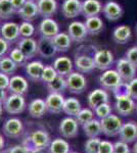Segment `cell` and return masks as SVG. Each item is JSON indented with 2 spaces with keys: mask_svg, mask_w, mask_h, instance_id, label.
I'll use <instances>...</instances> for the list:
<instances>
[{
  "mask_svg": "<svg viewBox=\"0 0 137 153\" xmlns=\"http://www.w3.org/2000/svg\"><path fill=\"white\" fill-rule=\"evenodd\" d=\"M51 143L50 136L45 130H36L32 132L24 141V145L29 148L31 152L44 151Z\"/></svg>",
  "mask_w": 137,
  "mask_h": 153,
  "instance_id": "obj_1",
  "label": "cell"
},
{
  "mask_svg": "<svg viewBox=\"0 0 137 153\" xmlns=\"http://www.w3.org/2000/svg\"><path fill=\"white\" fill-rule=\"evenodd\" d=\"M98 82L103 89L114 92L124 81L122 80V78L119 75L118 71H117V70H111V68H109V70L104 71L101 74L98 79Z\"/></svg>",
  "mask_w": 137,
  "mask_h": 153,
  "instance_id": "obj_2",
  "label": "cell"
},
{
  "mask_svg": "<svg viewBox=\"0 0 137 153\" xmlns=\"http://www.w3.org/2000/svg\"><path fill=\"white\" fill-rule=\"evenodd\" d=\"M115 97H116V103H115L116 111L122 117L130 115L136 109V104L134 102V99L128 94L116 95Z\"/></svg>",
  "mask_w": 137,
  "mask_h": 153,
  "instance_id": "obj_3",
  "label": "cell"
},
{
  "mask_svg": "<svg viewBox=\"0 0 137 153\" xmlns=\"http://www.w3.org/2000/svg\"><path fill=\"white\" fill-rule=\"evenodd\" d=\"M100 124L103 133L108 137H115V136L119 135L122 126H123L121 118L115 114H112V113L109 117L101 118Z\"/></svg>",
  "mask_w": 137,
  "mask_h": 153,
  "instance_id": "obj_4",
  "label": "cell"
},
{
  "mask_svg": "<svg viewBox=\"0 0 137 153\" xmlns=\"http://www.w3.org/2000/svg\"><path fill=\"white\" fill-rule=\"evenodd\" d=\"M66 79L69 91L73 94H81L86 90L87 81L80 71H72Z\"/></svg>",
  "mask_w": 137,
  "mask_h": 153,
  "instance_id": "obj_5",
  "label": "cell"
},
{
  "mask_svg": "<svg viewBox=\"0 0 137 153\" xmlns=\"http://www.w3.org/2000/svg\"><path fill=\"white\" fill-rule=\"evenodd\" d=\"M26 100L23 95L10 94L3 103L4 110L8 114H21L26 108Z\"/></svg>",
  "mask_w": 137,
  "mask_h": 153,
  "instance_id": "obj_6",
  "label": "cell"
},
{
  "mask_svg": "<svg viewBox=\"0 0 137 153\" xmlns=\"http://www.w3.org/2000/svg\"><path fill=\"white\" fill-rule=\"evenodd\" d=\"M2 131H3V134L8 138H11V139L19 138L24 133L23 122L16 117L8 118L3 124Z\"/></svg>",
  "mask_w": 137,
  "mask_h": 153,
  "instance_id": "obj_7",
  "label": "cell"
},
{
  "mask_svg": "<svg viewBox=\"0 0 137 153\" xmlns=\"http://www.w3.org/2000/svg\"><path fill=\"white\" fill-rule=\"evenodd\" d=\"M0 35L4 40H6L9 44L19 40V25L13 22H6L2 24L0 27Z\"/></svg>",
  "mask_w": 137,
  "mask_h": 153,
  "instance_id": "obj_8",
  "label": "cell"
},
{
  "mask_svg": "<svg viewBox=\"0 0 137 153\" xmlns=\"http://www.w3.org/2000/svg\"><path fill=\"white\" fill-rule=\"evenodd\" d=\"M116 70L119 73L122 80L126 83L132 81L136 76V66H134L126 58H121L117 61Z\"/></svg>",
  "mask_w": 137,
  "mask_h": 153,
  "instance_id": "obj_9",
  "label": "cell"
},
{
  "mask_svg": "<svg viewBox=\"0 0 137 153\" xmlns=\"http://www.w3.org/2000/svg\"><path fill=\"white\" fill-rule=\"evenodd\" d=\"M78 130H79V124L76 120V118L73 117H68L64 118L59 124L58 131L61 133V135L64 138L67 139H71V138H75L78 135Z\"/></svg>",
  "mask_w": 137,
  "mask_h": 153,
  "instance_id": "obj_10",
  "label": "cell"
},
{
  "mask_svg": "<svg viewBox=\"0 0 137 153\" xmlns=\"http://www.w3.org/2000/svg\"><path fill=\"white\" fill-rule=\"evenodd\" d=\"M94 65L95 68L99 71H106L109 70L114 63V55L109 50L101 49L96 51L93 56Z\"/></svg>",
  "mask_w": 137,
  "mask_h": 153,
  "instance_id": "obj_11",
  "label": "cell"
},
{
  "mask_svg": "<svg viewBox=\"0 0 137 153\" xmlns=\"http://www.w3.org/2000/svg\"><path fill=\"white\" fill-rule=\"evenodd\" d=\"M17 47L21 49V51L26 56L27 61L35 57L37 53H38V45H37V41L32 37L29 38H24L22 37L17 42Z\"/></svg>",
  "mask_w": 137,
  "mask_h": 153,
  "instance_id": "obj_12",
  "label": "cell"
},
{
  "mask_svg": "<svg viewBox=\"0 0 137 153\" xmlns=\"http://www.w3.org/2000/svg\"><path fill=\"white\" fill-rule=\"evenodd\" d=\"M38 31L42 37L52 39L59 33V26L53 19L44 18L39 24Z\"/></svg>",
  "mask_w": 137,
  "mask_h": 153,
  "instance_id": "obj_13",
  "label": "cell"
},
{
  "mask_svg": "<svg viewBox=\"0 0 137 153\" xmlns=\"http://www.w3.org/2000/svg\"><path fill=\"white\" fill-rule=\"evenodd\" d=\"M64 100L66 99L61 93H49L45 99L47 111L54 114L61 113L63 111Z\"/></svg>",
  "mask_w": 137,
  "mask_h": 153,
  "instance_id": "obj_14",
  "label": "cell"
},
{
  "mask_svg": "<svg viewBox=\"0 0 137 153\" xmlns=\"http://www.w3.org/2000/svg\"><path fill=\"white\" fill-rule=\"evenodd\" d=\"M68 34L71 37L72 41L75 42H82L86 39L88 35V31L86 29V26L84 23L79 21L72 22L68 27Z\"/></svg>",
  "mask_w": 137,
  "mask_h": 153,
  "instance_id": "obj_15",
  "label": "cell"
},
{
  "mask_svg": "<svg viewBox=\"0 0 137 153\" xmlns=\"http://www.w3.org/2000/svg\"><path fill=\"white\" fill-rule=\"evenodd\" d=\"M44 66L45 65L40 60L30 61L25 65V73H26L29 80L33 81V82H40Z\"/></svg>",
  "mask_w": 137,
  "mask_h": 153,
  "instance_id": "obj_16",
  "label": "cell"
},
{
  "mask_svg": "<svg viewBox=\"0 0 137 153\" xmlns=\"http://www.w3.org/2000/svg\"><path fill=\"white\" fill-rule=\"evenodd\" d=\"M29 90V83L27 79L22 76H12L9 81L8 91L10 94L25 95Z\"/></svg>",
  "mask_w": 137,
  "mask_h": 153,
  "instance_id": "obj_17",
  "label": "cell"
},
{
  "mask_svg": "<svg viewBox=\"0 0 137 153\" xmlns=\"http://www.w3.org/2000/svg\"><path fill=\"white\" fill-rule=\"evenodd\" d=\"M61 13L67 19H74L82 13L80 0H64L61 4Z\"/></svg>",
  "mask_w": 137,
  "mask_h": 153,
  "instance_id": "obj_18",
  "label": "cell"
},
{
  "mask_svg": "<svg viewBox=\"0 0 137 153\" xmlns=\"http://www.w3.org/2000/svg\"><path fill=\"white\" fill-rule=\"evenodd\" d=\"M109 101V93L104 89H95L94 91L89 93L88 97H87L88 106L93 110L98 105L103 104V103H106Z\"/></svg>",
  "mask_w": 137,
  "mask_h": 153,
  "instance_id": "obj_19",
  "label": "cell"
},
{
  "mask_svg": "<svg viewBox=\"0 0 137 153\" xmlns=\"http://www.w3.org/2000/svg\"><path fill=\"white\" fill-rule=\"evenodd\" d=\"M123 8L119 3L115 1H108L103 6V13L111 22H116L123 16Z\"/></svg>",
  "mask_w": 137,
  "mask_h": 153,
  "instance_id": "obj_20",
  "label": "cell"
},
{
  "mask_svg": "<svg viewBox=\"0 0 137 153\" xmlns=\"http://www.w3.org/2000/svg\"><path fill=\"white\" fill-rule=\"evenodd\" d=\"M37 45H38V54L43 58H51L57 52L51 38H45L41 36V38L37 41Z\"/></svg>",
  "mask_w": 137,
  "mask_h": 153,
  "instance_id": "obj_21",
  "label": "cell"
},
{
  "mask_svg": "<svg viewBox=\"0 0 137 153\" xmlns=\"http://www.w3.org/2000/svg\"><path fill=\"white\" fill-rule=\"evenodd\" d=\"M23 21L33 22L37 16H39L38 5L36 1H26L25 5L16 12Z\"/></svg>",
  "mask_w": 137,
  "mask_h": 153,
  "instance_id": "obj_22",
  "label": "cell"
},
{
  "mask_svg": "<svg viewBox=\"0 0 137 153\" xmlns=\"http://www.w3.org/2000/svg\"><path fill=\"white\" fill-rule=\"evenodd\" d=\"M73 61L68 56H61L54 59L53 68L56 71L57 75L67 76L73 71Z\"/></svg>",
  "mask_w": 137,
  "mask_h": 153,
  "instance_id": "obj_23",
  "label": "cell"
},
{
  "mask_svg": "<svg viewBox=\"0 0 137 153\" xmlns=\"http://www.w3.org/2000/svg\"><path fill=\"white\" fill-rule=\"evenodd\" d=\"M74 65L77 71L82 74H89L95 68L93 57L89 55H79L75 58Z\"/></svg>",
  "mask_w": 137,
  "mask_h": 153,
  "instance_id": "obj_24",
  "label": "cell"
},
{
  "mask_svg": "<svg viewBox=\"0 0 137 153\" xmlns=\"http://www.w3.org/2000/svg\"><path fill=\"white\" fill-rule=\"evenodd\" d=\"M103 6L99 0H85L82 2V14L85 19L97 16L103 11Z\"/></svg>",
  "mask_w": 137,
  "mask_h": 153,
  "instance_id": "obj_25",
  "label": "cell"
},
{
  "mask_svg": "<svg viewBox=\"0 0 137 153\" xmlns=\"http://www.w3.org/2000/svg\"><path fill=\"white\" fill-rule=\"evenodd\" d=\"M39 16L42 18H51L57 10L56 0H37Z\"/></svg>",
  "mask_w": 137,
  "mask_h": 153,
  "instance_id": "obj_26",
  "label": "cell"
},
{
  "mask_svg": "<svg viewBox=\"0 0 137 153\" xmlns=\"http://www.w3.org/2000/svg\"><path fill=\"white\" fill-rule=\"evenodd\" d=\"M119 136H120L121 141L125 143H131L135 141L137 139V125L132 122L123 124Z\"/></svg>",
  "mask_w": 137,
  "mask_h": 153,
  "instance_id": "obj_27",
  "label": "cell"
},
{
  "mask_svg": "<svg viewBox=\"0 0 137 153\" xmlns=\"http://www.w3.org/2000/svg\"><path fill=\"white\" fill-rule=\"evenodd\" d=\"M28 111L29 114L34 118L43 117L47 111L45 100L41 99V98H37V99L32 100L28 106Z\"/></svg>",
  "mask_w": 137,
  "mask_h": 153,
  "instance_id": "obj_28",
  "label": "cell"
},
{
  "mask_svg": "<svg viewBox=\"0 0 137 153\" xmlns=\"http://www.w3.org/2000/svg\"><path fill=\"white\" fill-rule=\"evenodd\" d=\"M72 39L68 33L59 32L57 35L52 38V43L55 47L57 52H67L71 47Z\"/></svg>",
  "mask_w": 137,
  "mask_h": 153,
  "instance_id": "obj_29",
  "label": "cell"
},
{
  "mask_svg": "<svg viewBox=\"0 0 137 153\" xmlns=\"http://www.w3.org/2000/svg\"><path fill=\"white\" fill-rule=\"evenodd\" d=\"M132 31L131 28L126 25L117 27L113 32V39L118 44H126L131 39Z\"/></svg>",
  "mask_w": 137,
  "mask_h": 153,
  "instance_id": "obj_30",
  "label": "cell"
},
{
  "mask_svg": "<svg viewBox=\"0 0 137 153\" xmlns=\"http://www.w3.org/2000/svg\"><path fill=\"white\" fill-rule=\"evenodd\" d=\"M83 127L84 134L88 138H95L98 137L100 134H103V129H101L100 120L93 118L90 122L86 123L85 125L82 126Z\"/></svg>",
  "mask_w": 137,
  "mask_h": 153,
  "instance_id": "obj_31",
  "label": "cell"
},
{
  "mask_svg": "<svg viewBox=\"0 0 137 153\" xmlns=\"http://www.w3.org/2000/svg\"><path fill=\"white\" fill-rule=\"evenodd\" d=\"M85 26L90 35H98L103 30V22L99 16H91L87 18L85 21Z\"/></svg>",
  "mask_w": 137,
  "mask_h": 153,
  "instance_id": "obj_32",
  "label": "cell"
},
{
  "mask_svg": "<svg viewBox=\"0 0 137 153\" xmlns=\"http://www.w3.org/2000/svg\"><path fill=\"white\" fill-rule=\"evenodd\" d=\"M81 108V103L78 99L74 97H70L67 98L64 100V108L63 111L66 113L68 117H76L80 110Z\"/></svg>",
  "mask_w": 137,
  "mask_h": 153,
  "instance_id": "obj_33",
  "label": "cell"
},
{
  "mask_svg": "<svg viewBox=\"0 0 137 153\" xmlns=\"http://www.w3.org/2000/svg\"><path fill=\"white\" fill-rule=\"evenodd\" d=\"M47 89L50 93H63L68 89L67 79L63 76H57L52 82L47 84Z\"/></svg>",
  "mask_w": 137,
  "mask_h": 153,
  "instance_id": "obj_34",
  "label": "cell"
},
{
  "mask_svg": "<svg viewBox=\"0 0 137 153\" xmlns=\"http://www.w3.org/2000/svg\"><path fill=\"white\" fill-rule=\"evenodd\" d=\"M48 150L49 153H70V144L61 138H56L51 141Z\"/></svg>",
  "mask_w": 137,
  "mask_h": 153,
  "instance_id": "obj_35",
  "label": "cell"
},
{
  "mask_svg": "<svg viewBox=\"0 0 137 153\" xmlns=\"http://www.w3.org/2000/svg\"><path fill=\"white\" fill-rule=\"evenodd\" d=\"M17 68V65L9 56H4L0 59V73H3L7 76H13Z\"/></svg>",
  "mask_w": 137,
  "mask_h": 153,
  "instance_id": "obj_36",
  "label": "cell"
},
{
  "mask_svg": "<svg viewBox=\"0 0 137 153\" xmlns=\"http://www.w3.org/2000/svg\"><path fill=\"white\" fill-rule=\"evenodd\" d=\"M16 13L10 0H0V19H9Z\"/></svg>",
  "mask_w": 137,
  "mask_h": 153,
  "instance_id": "obj_37",
  "label": "cell"
},
{
  "mask_svg": "<svg viewBox=\"0 0 137 153\" xmlns=\"http://www.w3.org/2000/svg\"><path fill=\"white\" fill-rule=\"evenodd\" d=\"M75 118H76V120L78 122L79 125L83 126V125H85L86 123H88V122H90L91 120H93L94 113L90 108H82L80 110V112L75 117Z\"/></svg>",
  "mask_w": 137,
  "mask_h": 153,
  "instance_id": "obj_38",
  "label": "cell"
},
{
  "mask_svg": "<svg viewBox=\"0 0 137 153\" xmlns=\"http://www.w3.org/2000/svg\"><path fill=\"white\" fill-rule=\"evenodd\" d=\"M9 57L16 63L17 66H25L27 63L26 56L24 55V53L22 52L21 49L17 47V46L9 51Z\"/></svg>",
  "mask_w": 137,
  "mask_h": 153,
  "instance_id": "obj_39",
  "label": "cell"
},
{
  "mask_svg": "<svg viewBox=\"0 0 137 153\" xmlns=\"http://www.w3.org/2000/svg\"><path fill=\"white\" fill-rule=\"evenodd\" d=\"M57 76H58V75H57L56 71L54 70L53 65H45V66H44L43 73H42L41 81L47 85L48 83L52 82V81H53Z\"/></svg>",
  "mask_w": 137,
  "mask_h": 153,
  "instance_id": "obj_40",
  "label": "cell"
},
{
  "mask_svg": "<svg viewBox=\"0 0 137 153\" xmlns=\"http://www.w3.org/2000/svg\"><path fill=\"white\" fill-rule=\"evenodd\" d=\"M101 140L98 137L89 138L84 145V150L85 153H98V147L100 144Z\"/></svg>",
  "mask_w": 137,
  "mask_h": 153,
  "instance_id": "obj_41",
  "label": "cell"
},
{
  "mask_svg": "<svg viewBox=\"0 0 137 153\" xmlns=\"http://www.w3.org/2000/svg\"><path fill=\"white\" fill-rule=\"evenodd\" d=\"M34 33H35V27L32 25L31 22L24 21L23 23L19 24V34H21V37L29 38V37L33 36Z\"/></svg>",
  "mask_w": 137,
  "mask_h": 153,
  "instance_id": "obj_42",
  "label": "cell"
},
{
  "mask_svg": "<svg viewBox=\"0 0 137 153\" xmlns=\"http://www.w3.org/2000/svg\"><path fill=\"white\" fill-rule=\"evenodd\" d=\"M94 112H95V114L97 115V117L101 120V118H104V117H109V115L111 114L112 107H111V105H109V102L103 103V104L98 105L95 109H94Z\"/></svg>",
  "mask_w": 137,
  "mask_h": 153,
  "instance_id": "obj_43",
  "label": "cell"
},
{
  "mask_svg": "<svg viewBox=\"0 0 137 153\" xmlns=\"http://www.w3.org/2000/svg\"><path fill=\"white\" fill-rule=\"evenodd\" d=\"M126 59L137 68V46H132L126 51Z\"/></svg>",
  "mask_w": 137,
  "mask_h": 153,
  "instance_id": "obj_44",
  "label": "cell"
},
{
  "mask_svg": "<svg viewBox=\"0 0 137 153\" xmlns=\"http://www.w3.org/2000/svg\"><path fill=\"white\" fill-rule=\"evenodd\" d=\"M113 153H130L128 143L123 141H117L114 143V152Z\"/></svg>",
  "mask_w": 137,
  "mask_h": 153,
  "instance_id": "obj_45",
  "label": "cell"
},
{
  "mask_svg": "<svg viewBox=\"0 0 137 153\" xmlns=\"http://www.w3.org/2000/svg\"><path fill=\"white\" fill-rule=\"evenodd\" d=\"M114 144L109 141H100L98 147V153H113Z\"/></svg>",
  "mask_w": 137,
  "mask_h": 153,
  "instance_id": "obj_46",
  "label": "cell"
},
{
  "mask_svg": "<svg viewBox=\"0 0 137 153\" xmlns=\"http://www.w3.org/2000/svg\"><path fill=\"white\" fill-rule=\"evenodd\" d=\"M128 94L134 100H137V78L128 83Z\"/></svg>",
  "mask_w": 137,
  "mask_h": 153,
  "instance_id": "obj_47",
  "label": "cell"
},
{
  "mask_svg": "<svg viewBox=\"0 0 137 153\" xmlns=\"http://www.w3.org/2000/svg\"><path fill=\"white\" fill-rule=\"evenodd\" d=\"M6 153H31L28 147H26L25 145H16L13 147H10L9 149H7Z\"/></svg>",
  "mask_w": 137,
  "mask_h": 153,
  "instance_id": "obj_48",
  "label": "cell"
},
{
  "mask_svg": "<svg viewBox=\"0 0 137 153\" xmlns=\"http://www.w3.org/2000/svg\"><path fill=\"white\" fill-rule=\"evenodd\" d=\"M9 49V43L6 40H4L2 37H0V59L6 55Z\"/></svg>",
  "mask_w": 137,
  "mask_h": 153,
  "instance_id": "obj_49",
  "label": "cell"
},
{
  "mask_svg": "<svg viewBox=\"0 0 137 153\" xmlns=\"http://www.w3.org/2000/svg\"><path fill=\"white\" fill-rule=\"evenodd\" d=\"M9 81H10L9 76H7L3 73H0V89H3V90L8 89Z\"/></svg>",
  "mask_w": 137,
  "mask_h": 153,
  "instance_id": "obj_50",
  "label": "cell"
},
{
  "mask_svg": "<svg viewBox=\"0 0 137 153\" xmlns=\"http://www.w3.org/2000/svg\"><path fill=\"white\" fill-rule=\"evenodd\" d=\"M10 1H11V3H12V6L14 7L16 11L17 12V11L19 10V9L22 8V7L25 5V3H26L27 0H10Z\"/></svg>",
  "mask_w": 137,
  "mask_h": 153,
  "instance_id": "obj_51",
  "label": "cell"
},
{
  "mask_svg": "<svg viewBox=\"0 0 137 153\" xmlns=\"http://www.w3.org/2000/svg\"><path fill=\"white\" fill-rule=\"evenodd\" d=\"M7 93L5 90H3V89H0V103L1 104H3L4 102H5V100L7 99Z\"/></svg>",
  "mask_w": 137,
  "mask_h": 153,
  "instance_id": "obj_52",
  "label": "cell"
},
{
  "mask_svg": "<svg viewBox=\"0 0 137 153\" xmlns=\"http://www.w3.org/2000/svg\"><path fill=\"white\" fill-rule=\"evenodd\" d=\"M4 146H5V141H4V138H3V136H2V135H0V151L3 149Z\"/></svg>",
  "mask_w": 137,
  "mask_h": 153,
  "instance_id": "obj_53",
  "label": "cell"
},
{
  "mask_svg": "<svg viewBox=\"0 0 137 153\" xmlns=\"http://www.w3.org/2000/svg\"><path fill=\"white\" fill-rule=\"evenodd\" d=\"M2 112H3V104L0 103V118L2 117Z\"/></svg>",
  "mask_w": 137,
  "mask_h": 153,
  "instance_id": "obj_54",
  "label": "cell"
},
{
  "mask_svg": "<svg viewBox=\"0 0 137 153\" xmlns=\"http://www.w3.org/2000/svg\"><path fill=\"white\" fill-rule=\"evenodd\" d=\"M133 153H137V142L135 143V145H134V147H133V151H132Z\"/></svg>",
  "mask_w": 137,
  "mask_h": 153,
  "instance_id": "obj_55",
  "label": "cell"
},
{
  "mask_svg": "<svg viewBox=\"0 0 137 153\" xmlns=\"http://www.w3.org/2000/svg\"><path fill=\"white\" fill-rule=\"evenodd\" d=\"M31 153H44L43 151H34V152H31Z\"/></svg>",
  "mask_w": 137,
  "mask_h": 153,
  "instance_id": "obj_56",
  "label": "cell"
},
{
  "mask_svg": "<svg viewBox=\"0 0 137 153\" xmlns=\"http://www.w3.org/2000/svg\"><path fill=\"white\" fill-rule=\"evenodd\" d=\"M27 1H36V0H27Z\"/></svg>",
  "mask_w": 137,
  "mask_h": 153,
  "instance_id": "obj_57",
  "label": "cell"
},
{
  "mask_svg": "<svg viewBox=\"0 0 137 153\" xmlns=\"http://www.w3.org/2000/svg\"><path fill=\"white\" fill-rule=\"evenodd\" d=\"M136 112H137V104H136Z\"/></svg>",
  "mask_w": 137,
  "mask_h": 153,
  "instance_id": "obj_58",
  "label": "cell"
},
{
  "mask_svg": "<svg viewBox=\"0 0 137 153\" xmlns=\"http://www.w3.org/2000/svg\"><path fill=\"white\" fill-rule=\"evenodd\" d=\"M71 153H78V152H71Z\"/></svg>",
  "mask_w": 137,
  "mask_h": 153,
  "instance_id": "obj_59",
  "label": "cell"
},
{
  "mask_svg": "<svg viewBox=\"0 0 137 153\" xmlns=\"http://www.w3.org/2000/svg\"><path fill=\"white\" fill-rule=\"evenodd\" d=\"M136 33H137V27H136Z\"/></svg>",
  "mask_w": 137,
  "mask_h": 153,
  "instance_id": "obj_60",
  "label": "cell"
},
{
  "mask_svg": "<svg viewBox=\"0 0 137 153\" xmlns=\"http://www.w3.org/2000/svg\"><path fill=\"white\" fill-rule=\"evenodd\" d=\"M0 21H1V19H0Z\"/></svg>",
  "mask_w": 137,
  "mask_h": 153,
  "instance_id": "obj_61",
  "label": "cell"
}]
</instances>
